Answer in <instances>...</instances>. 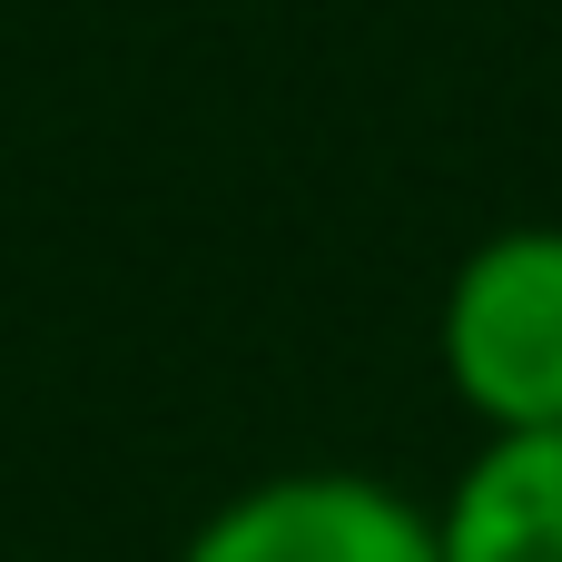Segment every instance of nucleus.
Listing matches in <instances>:
<instances>
[{
  "label": "nucleus",
  "mask_w": 562,
  "mask_h": 562,
  "mask_svg": "<svg viewBox=\"0 0 562 562\" xmlns=\"http://www.w3.org/2000/svg\"><path fill=\"white\" fill-rule=\"evenodd\" d=\"M178 562H445L435 553V504H415L385 474L356 464H296L267 484H237Z\"/></svg>",
  "instance_id": "f03ea898"
},
{
  "label": "nucleus",
  "mask_w": 562,
  "mask_h": 562,
  "mask_svg": "<svg viewBox=\"0 0 562 562\" xmlns=\"http://www.w3.org/2000/svg\"><path fill=\"white\" fill-rule=\"evenodd\" d=\"M445 562H562V425L484 435L435 504Z\"/></svg>",
  "instance_id": "7ed1b4c3"
},
{
  "label": "nucleus",
  "mask_w": 562,
  "mask_h": 562,
  "mask_svg": "<svg viewBox=\"0 0 562 562\" xmlns=\"http://www.w3.org/2000/svg\"><path fill=\"white\" fill-rule=\"evenodd\" d=\"M435 356L484 435L562 425V227H494L435 306Z\"/></svg>",
  "instance_id": "f257e3e1"
}]
</instances>
